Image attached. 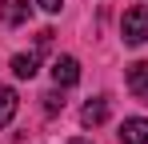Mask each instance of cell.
<instances>
[{
	"instance_id": "obj_1",
	"label": "cell",
	"mask_w": 148,
	"mask_h": 144,
	"mask_svg": "<svg viewBox=\"0 0 148 144\" xmlns=\"http://www.w3.org/2000/svg\"><path fill=\"white\" fill-rule=\"evenodd\" d=\"M120 32H124V44H144L148 40V4H132L120 20Z\"/></svg>"
},
{
	"instance_id": "obj_2",
	"label": "cell",
	"mask_w": 148,
	"mask_h": 144,
	"mask_svg": "<svg viewBox=\"0 0 148 144\" xmlns=\"http://www.w3.org/2000/svg\"><path fill=\"white\" fill-rule=\"evenodd\" d=\"M124 84H128V92L140 96L148 104V60H136V64H128V72H124Z\"/></svg>"
},
{
	"instance_id": "obj_3",
	"label": "cell",
	"mask_w": 148,
	"mask_h": 144,
	"mask_svg": "<svg viewBox=\"0 0 148 144\" xmlns=\"http://www.w3.org/2000/svg\"><path fill=\"white\" fill-rule=\"evenodd\" d=\"M52 80H56V88H72L76 80H80V64H76V56H56V64H52Z\"/></svg>"
},
{
	"instance_id": "obj_4",
	"label": "cell",
	"mask_w": 148,
	"mask_h": 144,
	"mask_svg": "<svg viewBox=\"0 0 148 144\" xmlns=\"http://www.w3.org/2000/svg\"><path fill=\"white\" fill-rule=\"evenodd\" d=\"M120 144H148V120L132 116L120 124Z\"/></svg>"
},
{
	"instance_id": "obj_5",
	"label": "cell",
	"mask_w": 148,
	"mask_h": 144,
	"mask_svg": "<svg viewBox=\"0 0 148 144\" xmlns=\"http://www.w3.org/2000/svg\"><path fill=\"white\" fill-rule=\"evenodd\" d=\"M28 12H32V8H28V0H4V4H0V20L8 24V28L24 24V20H28Z\"/></svg>"
},
{
	"instance_id": "obj_6",
	"label": "cell",
	"mask_w": 148,
	"mask_h": 144,
	"mask_svg": "<svg viewBox=\"0 0 148 144\" xmlns=\"http://www.w3.org/2000/svg\"><path fill=\"white\" fill-rule=\"evenodd\" d=\"M80 120H84L88 128H96V124H104V120H108V96H92V100L84 104V112H80Z\"/></svg>"
},
{
	"instance_id": "obj_7",
	"label": "cell",
	"mask_w": 148,
	"mask_h": 144,
	"mask_svg": "<svg viewBox=\"0 0 148 144\" xmlns=\"http://www.w3.org/2000/svg\"><path fill=\"white\" fill-rule=\"evenodd\" d=\"M12 116H16V92L0 84V128H8V124H12Z\"/></svg>"
},
{
	"instance_id": "obj_8",
	"label": "cell",
	"mask_w": 148,
	"mask_h": 144,
	"mask_svg": "<svg viewBox=\"0 0 148 144\" xmlns=\"http://www.w3.org/2000/svg\"><path fill=\"white\" fill-rule=\"evenodd\" d=\"M12 76H20V80H32V76H36V56H32V52H20V56H12Z\"/></svg>"
},
{
	"instance_id": "obj_9",
	"label": "cell",
	"mask_w": 148,
	"mask_h": 144,
	"mask_svg": "<svg viewBox=\"0 0 148 144\" xmlns=\"http://www.w3.org/2000/svg\"><path fill=\"white\" fill-rule=\"evenodd\" d=\"M44 112H48V116L64 112V96H60V92H48V96H44Z\"/></svg>"
},
{
	"instance_id": "obj_10",
	"label": "cell",
	"mask_w": 148,
	"mask_h": 144,
	"mask_svg": "<svg viewBox=\"0 0 148 144\" xmlns=\"http://www.w3.org/2000/svg\"><path fill=\"white\" fill-rule=\"evenodd\" d=\"M36 4H40L44 12H60V4H64V0H36Z\"/></svg>"
},
{
	"instance_id": "obj_11",
	"label": "cell",
	"mask_w": 148,
	"mask_h": 144,
	"mask_svg": "<svg viewBox=\"0 0 148 144\" xmlns=\"http://www.w3.org/2000/svg\"><path fill=\"white\" fill-rule=\"evenodd\" d=\"M72 144H88V140H80V136H76V140H72Z\"/></svg>"
}]
</instances>
